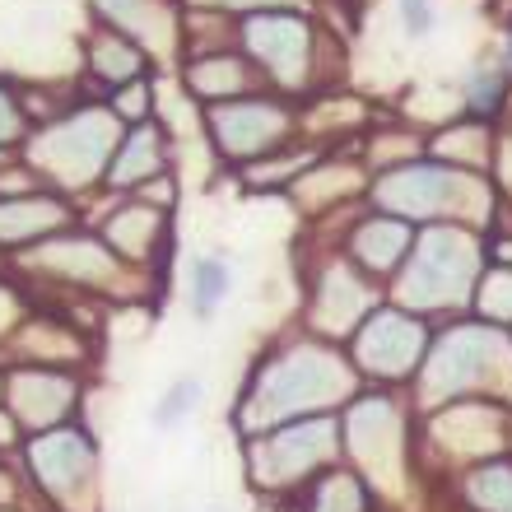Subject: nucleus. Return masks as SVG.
<instances>
[{
  "label": "nucleus",
  "instance_id": "f257e3e1",
  "mask_svg": "<svg viewBox=\"0 0 512 512\" xmlns=\"http://www.w3.org/2000/svg\"><path fill=\"white\" fill-rule=\"evenodd\" d=\"M322 391H345V373L326 368L322 354H289V364L275 368L266 382L270 410H289V405L322 401Z\"/></svg>",
  "mask_w": 512,
  "mask_h": 512
},
{
  "label": "nucleus",
  "instance_id": "f03ea898",
  "mask_svg": "<svg viewBox=\"0 0 512 512\" xmlns=\"http://www.w3.org/2000/svg\"><path fill=\"white\" fill-rule=\"evenodd\" d=\"M419 326L405 322V317H378V322H368L364 340H359V354H364L368 368H378V373H405V368L415 364L419 354Z\"/></svg>",
  "mask_w": 512,
  "mask_h": 512
},
{
  "label": "nucleus",
  "instance_id": "7ed1b4c3",
  "mask_svg": "<svg viewBox=\"0 0 512 512\" xmlns=\"http://www.w3.org/2000/svg\"><path fill=\"white\" fill-rule=\"evenodd\" d=\"M443 196H447V177L433 173V168H415V173L391 177L387 187H382V201L396 205V210H415V215H424V210L438 205Z\"/></svg>",
  "mask_w": 512,
  "mask_h": 512
},
{
  "label": "nucleus",
  "instance_id": "20e7f679",
  "mask_svg": "<svg viewBox=\"0 0 512 512\" xmlns=\"http://www.w3.org/2000/svg\"><path fill=\"white\" fill-rule=\"evenodd\" d=\"M368 243H373V252H364V261H373V266H391L405 247V233L396 229V224H373V229L359 233V247H368Z\"/></svg>",
  "mask_w": 512,
  "mask_h": 512
},
{
  "label": "nucleus",
  "instance_id": "39448f33",
  "mask_svg": "<svg viewBox=\"0 0 512 512\" xmlns=\"http://www.w3.org/2000/svg\"><path fill=\"white\" fill-rule=\"evenodd\" d=\"M475 499L494 503V512H512V471L508 466H489L475 480Z\"/></svg>",
  "mask_w": 512,
  "mask_h": 512
},
{
  "label": "nucleus",
  "instance_id": "423d86ee",
  "mask_svg": "<svg viewBox=\"0 0 512 512\" xmlns=\"http://www.w3.org/2000/svg\"><path fill=\"white\" fill-rule=\"evenodd\" d=\"M229 289V270L219 266V261H201L196 266V312H210L224 298Z\"/></svg>",
  "mask_w": 512,
  "mask_h": 512
},
{
  "label": "nucleus",
  "instance_id": "0eeeda50",
  "mask_svg": "<svg viewBox=\"0 0 512 512\" xmlns=\"http://www.w3.org/2000/svg\"><path fill=\"white\" fill-rule=\"evenodd\" d=\"M196 396H201V382L187 378V382H177L173 391H168V401L159 405V424H173L177 415H187L191 405H196Z\"/></svg>",
  "mask_w": 512,
  "mask_h": 512
},
{
  "label": "nucleus",
  "instance_id": "6e6552de",
  "mask_svg": "<svg viewBox=\"0 0 512 512\" xmlns=\"http://www.w3.org/2000/svg\"><path fill=\"white\" fill-rule=\"evenodd\" d=\"M405 14H410V28H415V33L429 28V5H424V0H405Z\"/></svg>",
  "mask_w": 512,
  "mask_h": 512
}]
</instances>
